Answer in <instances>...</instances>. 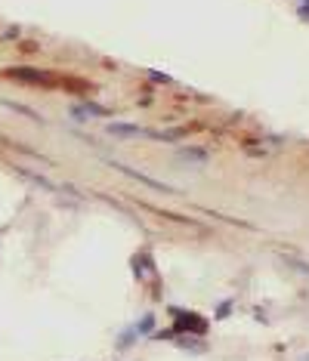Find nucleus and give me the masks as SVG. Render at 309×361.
Segmentation results:
<instances>
[{
  "mask_svg": "<svg viewBox=\"0 0 309 361\" xmlns=\"http://www.w3.org/2000/svg\"><path fill=\"white\" fill-rule=\"evenodd\" d=\"M112 133H118V136H136V133H142V130L133 127V124H112Z\"/></svg>",
  "mask_w": 309,
  "mask_h": 361,
  "instance_id": "3",
  "label": "nucleus"
},
{
  "mask_svg": "<svg viewBox=\"0 0 309 361\" xmlns=\"http://www.w3.org/2000/svg\"><path fill=\"white\" fill-rule=\"evenodd\" d=\"M176 328H179V330H192V334H204V330H207V324H204V318H198V315L179 312Z\"/></svg>",
  "mask_w": 309,
  "mask_h": 361,
  "instance_id": "1",
  "label": "nucleus"
},
{
  "mask_svg": "<svg viewBox=\"0 0 309 361\" xmlns=\"http://www.w3.org/2000/svg\"><path fill=\"white\" fill-rule=\"evenodd\" d=\"M10 77H19V81H31V84H50V75L44 71H31V68H16V71H6Z\"/></svg>",
  "mask_w": 309,
  "mask_h": 361,
  "instance_id": "2",
  "label": "nucleus"
}]
</instances>
